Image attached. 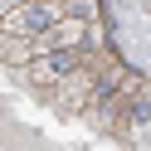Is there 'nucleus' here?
Instances as JSON below:
<instances>
[{
	"label": "nucleus",
	"instance_id": "1",
	"mask_svg": "<svg viewBox=\"0 0 151 151\" xmlns=\"http://www.w3.org/2000/svg\"><path fill=\"white\" fill-rule=\"evenodd\" d=\"M93 73H98V49H88V54H83V63H73L54 88H44L49 107L63 112V117H78V112L93 102Z\"/></svg>",
	"mask_w": 151,
	"mask_h": 151
},
{
	"label": "nucleus",
	"instance_id": "3",
	"mask_svg": "<svg viewBox=\"0 0 151 151\" xmlns=\"http://www.w3.org/2000/svg\"><path fill=\"white\" fill-rule=\"evenodd\" d=\"M112 137H122L132 151H151V107H127L122 122L112 127Z\"/></svg>",
	"mask_w": 151,
	"mask_h": 151
},
{
	"label": "nucleus",
	"instance_id": "2",
	"mask_svg": "<svg viewBox=\"0 0 151 151\" xmlns=\"http://www.w3.org/2000/svg\"><path fill=\"white\" fill-rule=\"evenodd\" d=\"M83 54H88V49H49V54H34L29 63H20L15 73H20V83H29V88L44 93V88H54L73 63H83Z\"/></svg>",
	"mask_w": 151,
	"mask_h": 151
},
{
	"label": "nucleus",
	"instance_id": "4",
	"mask_svg": "<svg viewBox=\"0 0 151 151\" xmlns=\"http://www.w3.org/2000/svg\"><path fill=\"white\" fill-rule=\"evenodd\" d=\"M29 59H34V34H0V63L20 68Z\"/></svg>",
	"mask_w": 151,
	"mask_h": 151
}]
</instances>
